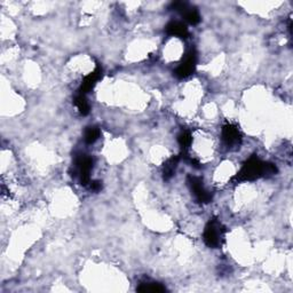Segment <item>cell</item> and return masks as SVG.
Returning a JSON list of instances; mask_svg holds the SVG:
<instances>
[{
	"instance_id": "cell-1",
	"label": "cell",
	"mask_w": 293,
	"mask_h": 293,
	"mask_svg": "<svg viewBox=\"0 0 293 293\" xmlns=\"http://www.w3.org/2000/svg\"><path fill=\"white\" fill-rule=\"evenodd\" d=\"M277 172V168L274 164L263 163L258 157L252 156L251 158L245 162L243 167L238 172V174L234 178V181L243 182V181H253L256 179L265 177V175H273Z\"/></svg>"
},
{
	"instance_id": "cell-2",
	"label": "cell",
	"mask_w": 293,
	"mask_h": 293,
	"mask_svg": "<svg viewBox=\"0 0 293 293\" xmlns=\"http://www.w3.org/2000/svg\"><path fill=\"white\" fill-rule=\"evenodd\" d=\"M226 229L217 218H212L204 230V242L208 247L217 248L221 245Z\"/></svg>"
},
{
	"instance_id": "cell-3",
	"label": "cell",
	"mask_w": 293,
	"mask_h": 293,
	"mask_svg": "<svg viewBox=\"0 0 293 293\" xmlns=\"http://www.w3.org/2000/svg\"><path fill=\"white\" fill-rule=\"evenodd\" d=\"M94 160L92 157L86 155H79L75 160L76 177H78L80 183L83 186H87L91 182V171L93 168Z\"/></svg>"
},
{
	"instance_id": "cell-4",
	"label": "cell",
	"mask_w": 293,
	"mask_h": 293,
	"mask_svg": "<svg viewBox=\"0 0 293 293\" xmlns=\"http://www.w3.org/2000/svg\"><path fill=\"white\" fill-rule=\"evenodd\" d=\"M196 63H197V54L195 50L192 49L188 54L186 55L185 60H183L180 63V65L177 68V70L174 72L175 76L180 79L187 78V77H189L194 71H195Z\"/></svg>"
},
{
	"instance_id": "cell-5",
	"label": "cell",
	"mask_w": 293,
	"mask_h": 293,
	"mask_svg": "<svg viewBox=\"0 0 293 293\" xmlns=\"http://www.w3.org/2000/svg\"><path fill=\"white\" fill-rule=\"evenodd\" d=\"M188 185L192 189V192L195 195L196 199L199 201V203H210L212 199V195L210 193L205 189L203 185V181L198 177H188Z\"/></svg>"
},
{
	"instance_id": "cell-6",
	"label": "cell",
	"mask_w": 293,
	"mask_h": 293,
	"mask_svg": "<svg viewBox=\"0 0 293 293\" xmlns=\"http://www.w3.org/2000/svg\"><path fill=\"white\" fill-rule=\"evenodd\" d=\"M222 140L228 148H235L241 145L242 135L236 125L227 124L222 128Z\"/></svg>"
},
{
	"instance_id": "cell-7",
	"label": "cell",
	"mask_w": 293,
	"mask_h": 293,
	"mask_svg": "<svg viewBox=\"0 0 293 293\" xmlns=\"http://www.w3.org/2000/svg\"><path fill=\"white\" fill-rule=\"evenodd\" d=\"M101 77H102V69L101 67H97V69H95L93 72L90 73L89 76H86L85 79L83 80L78 93L86 95L92 89H93L94 85L97 84V82L101 78Z\"/></svg>"
},
{
	"instance_id": "cell-8",
	"label": "cell",
	"mask_w": 293,
	"mask_h": 293,
	"mask_svg": "<svg viewBox=\"0 0 293 293\" xmlns=\"http://www.w3.org/2000/svg\"><path fill=\"white\" fill-rule=\"evenodd\" d=\"M165 31H166L167 35L179 37V38H187L189 35L188 28L186 27V24H183L182 22L179 21H172L166 25L165 28Z\"/></svg>"
},
{
	"instance_id": "cell-9",
	"label": "cell",
	"mask_w": 293,
	"mask_h": 293,
	"mask_svg": "<svg viewBox=\"0 0 293 293\" xmlns=\"http://www.w3.org/2000/svg\"><path fill=\"white\" fill-rule=\"evenodd\" d=\"M179 160H180V156H173L172 158L167 160L164 165V170H163V178L164 180H170V179L173 177L175 168H177Z\"/></svg>"
},
{
	"instance_id": "cell-10",
	"label": "cell",
	"mask_w": 293,
	"mask_h": 293,
	"mask_svg": "<svg viewBox=\"0 0 293 293\" xmlns=\"http://www.w3.org/2000/svg\"><path fill=\"white\" fill-rule=\"evenodd\" d=\"M182 15L183 17L186 18V21L188 22V23L195 25V24H198L200 22V15L198 13V10L193 8V7H190L189 5L187 6V8L182 12Z\"/></svg>"
},
{
	"instance_id": "cell-11",
	"label": "cell",
	"mask_w": 293,
	"mask_h": 293,
	"mask_svg": "<svg viewBox=\"0 0 293 293\" xmlns=\"http://www.w3.org/2000/svg\"><path fill=\"white\" fill-rule=\"evenodd\" d=\"M75 104L77 109L79 110V112L82 113L83 116H86L90 113V104L89 101H87L86 95L84 94H77V97L75 98Z\"/></svg>"
},
{
	"instance_id": "cell-12",
	"label": "cell",
	"mask_w": 293,
	"mask_h": 293,
	"mask_svg": "<svg viewBox=\"0 0 293 293\" xmlns=\"http://www.w3.org/2000/svg\"><path fill=\"white\" fill-rule=\"evenodd\" d=\"M139 292H155V293H159V292H165L166 291V288L164 285L159 284V283H142L140 284V287L138 288Z\"/></svg>"
},
{
	"instance_id": "cell-13",
	"label": "cell",
	"mask_w": 293,
	"mask_h": 293,
	"mask_svg": "<svg viewBox=\"0 0 293 293\" xmlns=\"http://www.w3.org/2000/svg\"><path fill=\"white\" fill-rule=\"evenodd\" d=\"M178 141H179V145H180V146L183 150L188 149V146L192 145L193 142V138H192V134H190V132L186 130L181 131V133L179 134L178 137Z\"/></svg>"
},
{
	"instance_id": "cell-14",
	"label": "cell",
	"mask_w": 293,
	"mask_h": 293,
	"mask_svg": "<svg viewBox=\"0 0 293 293\" xmlns=\"http://www.w3.org/2000/svg\"><path fill=\"white\" fill-rule=\"evenodd\" d=\"M100 130L98 127H89L85 132V141L87 144H94L100 138Z\"/></svg>"
},
{
	"instance_id": "cell-15",
	"label": "cell",
	"mask_w": 293,
	"mask_h": 293,
	"mask_svg": "<svg viewBox=\"0 0 293 293\" xmlns=\"http://www.w3.org/2000/svg\"><path fill=\"white\" fill-rule=\"evenodd\" d=\"M90 186H91V189L93 190V192H100L101 188H102V185L100 181H92L90 182Z\"/></svg>"
}]
</instances>
